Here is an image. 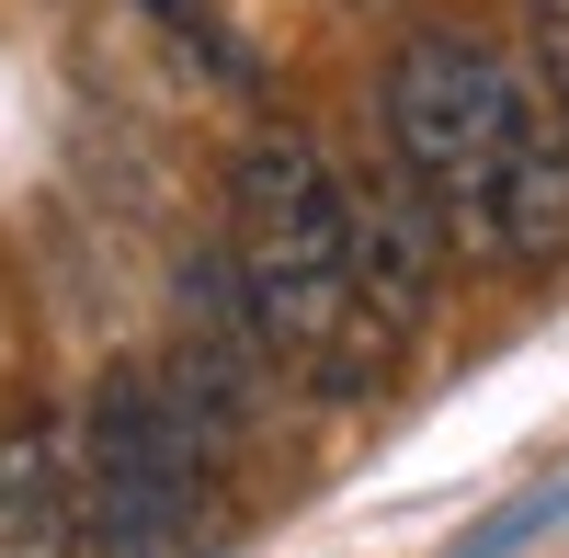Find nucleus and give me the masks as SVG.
Returning a JSON list of instances; mask_svg holds the SVG:
<instances>
[{
    "label": "nucleus",
    "mask_w": 569,
    "mask_h": 558,
    "mask_svg": "<svg viewBox=\"0 0 569 558\" xmlns=\"http://www.w3.org/2000/svg\"><path fill=\"white\" fill-rule=\"evenodd\" d=\"M479 251H501L512 273L569 262V137L547 126V103L525 114V137H512V160H501V182H490V228H479Z\"/></svg>",
    "instance_id": "6"
},
{
    "label": "nucleus",
    "mask_w": 569,
    "mask_h": 558,
    "mask_svg": "<svg viewBox=\"0 0 569 558\" xmlns=\"http://www.w3.org/2000/svg\"><path fill=\"white\" fill-rule=\"evenodd\" d=\"M228 262L284 365H330V342L365 319L353 297V171L297 126H262L228 160Z\"/></svg>",
    "instance_id": "1"
},
{
    "label": "nucleus",
    "mask_w": 569,
    "mask_h": 558,
    "mask_svg": "<svg viewBox=\"0 0 569 558\" xmlns=\"http://www.w3.org/2000/svg\"><path fill=\"white\" fill-rule=\"evenodd\" d=\"M206 456L160 365H114L80 410V558H182Z\"/></svg>",
    "instance_id": "3"
},
{
    "label": "nucleus",
    "mask_w": 569,
    "mask_h": 558,
    "mask_svg": "<svg viewBox=\"0 0 569 558\" xmlns=\"http://www.w3.org/2000/svg\"><path fill=\"white\" fill-rule=\"evenodd\" d=\"M0 558H80V445L46 410H0Z\"/></svg>",
    "instance_id": "5"
},
{
    "label": "nucleus",
    "mask_w": 569,
    "mask_h": 558,
    "mask_svg": "<svg viewBox=\"0 0 569 558\" xmlns=\"http://www.w3.org/2000/svg\"><path fill=\"white\" fill-rule=\"evenodd\" d=\"M536 114V69H512L490 34L467 23H421L388 46L376 69V126H388V160L421 171V195L456 217V240L490 228V182L512 160V137Z\"/></svg>",
    "instance_id": "2"
},
{
    "label": "nucleus",
    "mask_w": 569,
    "mask_h": 558,
    "mask_svg": "<svg viewBox=\"0 0 569 558\" xmlns=\"http://www.w3.org/2000/svg\"><path fill=\"white\" fill-rule=\"evenodd\" d=\"M525 69H536V103L569 137V0H525Z\"/></svg>",
    "instance_id": "7"
},
{
    "label": "nucleus",
    "mask_w": 569,
    "mask_h": 558,
    "mask_svg": "<svg viewBox=\"0 0 569 558\" xmlns=\"http://www.w3.org/2000/svg\"><path fill=\"white\" fill-rule=\"evenodd\" d=\"M445 251H456V217L421 195L410 160H376L353 171V297L388 342H410L445 297Z\"/></svg>",
    "instance_id": "4"
}]
</instances>
